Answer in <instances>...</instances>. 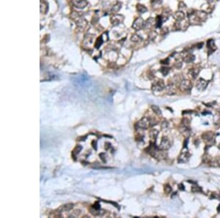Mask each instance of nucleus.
Instances as JSON below:
<instances>
[{"mask_svg": "<svg viewBox=\"0 0 220 218\" xmlns=\"http://www.w3.org/2000/svg\"><path fill=\"white\" fill-rule=\"evenodd\" d=\"M145 22L144 21V19L141 17H139L137 19H135V21L132 24V27L135 30H140L145 27Z\"/></svg>", "mask_w": 220, "mask_h": 218, "instance_id": "7ed1b4c3", "label": "nucleus"}, {"mask_svg": "<svg viewBox=\"0 0 220 218\" xmlns=\"http://www.w3.org/2000/svg\"><path fill=\"white\" fill-rule=\"evenodd\" d=\"M170 146L171 144L170 140L168 139V138L164 137H163L162 139H161V142L160 143L159 148L161 150H167L170 148Z\"/></svg>", "mask_w": 220, "mask_h": 218, "instance_id": "39448f33", "label": "nucleus"}, {"mask_svg": "<svg viewBox=\"0 0 220 218\" xmlns=\"http://www.w3.org/2000/svg\"><path fill=\"white\" fill-rule=\"evenodd\" d=\"M171 191H172V188H171V186H170V185L167 184L166 186H164V192L167 193V194L170 193Z\"/></svg>", "mask_w": 220, "mask_h": 218, "instance_id": "bb28decb", "label": "nucleus"}, {"mask_svg": "<svg viewBox=\"0 0 220 218\" xmlns=\"http://www.w3.org/2000/svg\"><path fill=\"white\" fill-rule=\"evenodd\" d=\"M73 4L78 9H82L87 5V2L86 0H74Z\"/></svg>", "mask_w": 220, "mask_h": 218, "instance_id": "9b49d317", "label": "nucleus"}, {"mask_svg": "<svg viewBox=\"0 0 220 218\" xmlns=\"http://www.w3.org/2000/svg\"><path fill=\"white\" fill-rule=\"evenodd\" d=\"M48 4L46 2H40V12L43 13H46V12L48 11Z\"/></svg>", "mask_w": 220, "mask_h": 218, "instance_id": "4be33fe9", "label": "nucleus"}, {"mask_svg": "<svg viewBox=\"0 0 220 218\" xmlns=\"http://www.w3.org/2000/svg\"><path fill=\"white\" fill-rule=\"evenodd\" d=\"M73 204H67V205H65L62 208V210L63 211H69L71 209H73Z\"/></svg>", "mask_w": 220, "mask_h": 218, "instance_id": "a878e982", "label": "nucleus"}, {"mask_svg": "<svg viewBox=\"0 0 220 218\" xmlns=\"http://www.w3.org/2000/svg\"><path fill=\"white\" fill-rule=\"evenodd\" d=\"M75 22L76 23V25L78 27L81 29H84L85 28L87 25V22L86 21V19H85L84 18H82V17H77V18L74 19Z\"/></svg>", "mask_w": 220, "mask_h": 218, "instance_id": "9d476101", "label": "nucleus"}, {"mask_svg": "<svg viewBox=\"0 0 220 218\" xmlns=\"http://www.w3.org/2000/svg\"><path fill=\"white\" fill-rule=\"evenodd\" d=\"M164 88H165V85H164V83L162 80H160V81L155 82L152 85V90H153V93L161 92L163 90H164Z\"/></svg>", "mask_w": 220, "mask_h": 218, "instance_id": "20e7f679", "label": "nucleus"}, {"mask_svg": "<svg viewBox=\"0 0 220 218\" xmlns=\"http://www.w3.org/2000/svg\"><path fill=\"white\" fill-rule=\"evenodd\" d=\"M207 49H208V54H212L213 52L217 50V46H216L214 40L213 39H210L207 41Z\"/></svg>", "mask_w": 220, "mask_h": 218, "instance_id": "1a4fd4ad", "label": "nucleus"}, {"mask_svg": "<svg viewBox=\"0 0 220 218\" xmlns=\"http://www.w3.org/2000/svg\"><path fill=\"white\" fill-rule=\"evenodd\" d=\"M207 86H208V82L203 79H199L197 82V84H196V87H197V90H200V91L205 90L206 87H207Z\"/></svg>", "mask_w": 220, "mask_h": 218, "instance_id": "6e6552de", "label": "nucleus"}, {"mask_svg": "<svg viewBox=\"0 0 220 218\" xmlns=\"http://www.w3.org/2000/svg\"><path fill=\"white\" fill-rule=\"evenodd\" d=\"M160 71H161V73L164 76H167L169 74V72H170V68H168V67H166V66H164V67L161 68Z\"/></svg>", "mask_w": 220, "mask_h": 218, "instance_id": "393cba45", "label": "nucleus"}, {"mask_svg": "<svg viewBox=\"0 0 220 218\" xmlns=\"http://www.w3.org/2000/svg\"><path fill=\"white\" fill-rule=\"evenodd\" d=\"M155 22H156V19H154L153 18H150L149 19H148L145 22V27H144V28L150 29L151 27H153V26L155 24Z\"/></svg>", "mask_w": 220, "mask_h": 218, "instance_id": "dca6fc26", "label": "nucleus"}, {"mask_svg": "<svg viewBox=\"0 0 220 218\" xmlns=\"http://www.w3.org/2000/svg\"><path fill=\"white\" fill-rule=\"evenodd\" d=\"M161 127H162V129H166V128H167V127H168V123H167V122H163L162 124H161Z\"/></svg>", "mask_w": 220, "mask_h": 218, "instance_id": "7c9ffc66", "label": "nucleus"}, {"mask_svg": "<svg viewBox=\"0 0 220 218\" xmlns=\"http://www.w3.org/2000/svg\"><path fill=\"white\" fill-rule=\"evenodd\" d=\"M199 72H200V69L195 67V68H192L190 70H188V74L191 76L193 79H195L197 76L198 75Z\"/></svg>", "mask_w": 220, "mask_h": 218, "instance_id": "2eb2a0df", "label": "nucleus"}, {"mask_svg": "<svg viewBox=\"0 0 220 218\" xmlns=\"http://www.w3.org/2000/svg\"><path fill=\"white\" fill-rule=\"evenodd\" d=\"M219 162V164H220V159H219V162Z\"/></svg>", "mask_w": 220, "mask_h": 218, "instance_id": "c9c22d12", "label": "nucleus"}, {"mask_svg": "<svg viewBox=\"0 0 220 218\" xmlns=\"http://www.w3.org/2000/svg\"><path fill=\"white\" fill-rule=\"evenodd\" d=\"M152 110H153V111L156 113L157 115H159V116H161V110H160V108L158 107V106H156V105H153L152 106Z\"/></svg>", "mask_w": 220, "mask_h": 218, "instance_id": "b1692460", "label": "nucleus"}, {"mask_svg": "<svg viewBox=\"0 0 220 218\" xmlns=\"http://www.w3.org/2000/svg\"><path fill=\"white\" fill-rule=\"evenodd\" d=\"M102 43H103V36H100L96 40V43H95V47L96 49H99V47L101 46Z\"/></svg>", "mask_w": 220, "mask_h": 218, "instance_id": "412c9836", "label": "nucleus"}, {"mask_svg": "<svg viewBox=\"0 0 220 218\" xmlns=\"http://www.w3.org/2000/svg\"><path fill=\"white\" fill-rule=\"evenodd\" d=\"M159 135V131L157 129H152L150 132V137L153 141H156Z\"/></svg>", "mask_w": 220, "mask_h": 218, "instance_id": "f3484780", "label": "nucleus"}, {"mask_svg": "<svg viewBox=\"0 0 220 218\" xmlns=\"http://www.w3.org/2000/svg\"><path fill=\"white\" fill-rule=\"evenodd\" d=\"M123 20H124V16L123 15L120 14L113 15L110 18V22L114 27L119 25L120 24L123 22Z\"/></svg>", "mask_w": 220, "mask_h": 218, "instance_id": "f03ea898", "label": "nucleus"}, {"mask_svg": "<svg viewBox=\"0 0 220 218\" xmlns=\"http://www.w3.org/2000/svg\"><path fill=\"white\" fill-rule=\"evenodd\" d=\"M174 18H175V20L177 22H180V21H182V20H184L185 13L181 11L175 12L174 14Z\"/></svg>", "mask_w": 220, "mask_h": 218, "instance_id": "4468645a", "label": "nucleus"}, {"mask_svg": "<svg viewBox=\"0 0 220 218\" xmlns=\"http://www.w3.org/2000/svg\"><path fill=\"white\" fill-rule=\"evenodd\" d=\"M195 55L191 54V53H188V52L185 53L184 56L183 57V60L184 61V62H186V63H189L193 62V61L195 60Z\"/></svg>", "mask_w": 220, "mask_h": 218, "instance_id": "ddd939ff", "label": "nucleus"}, {"mask_svg": "<svg viewBox=\"0 0 220 218\" xmlns=\"http://www.w3.org/2000/svg\"><path fill=\"white\" fill-rule=\"evenodd\" d=\"M156 35H157V34H156V32H150L149 35V38H150L151 40H153L155 38H156Z\"/></svg>", "mask_w": 220, "mask_h": 218, "instance_id": "c756f323", "label": "nucleus"}, {"mask_svg": "<svg viewBox=\"0 0 220 218\" xmlns=\"http://www.w3.org/2000/svg\"><path fill=\"white\" fill-rule=\"evenodd\" d=\"M151 126L150 123V119L149 118H142L139 121L137 122V127L142 129H146Z\"/></svg>", "mask_w": 220, "mask_h": 218, "instance_id": "f257e3e1", "label": "nucleus"}, {"mask_svg": "<svg viewBox=\"0 0 220 218\" xmlns=\"http://www.w3.org/2000/svg\"><path fill=\"white\" fill-rule=\"evenodd\" d=\"M136 8H137V11L140 13H146L148 11V8L145 5L141 4H137Z\"/></svg>", "mask_w": 220, "mask_h": 218, "instance_id": "a211bd4d", "label": "nucleus"}, {"mask_svg": "<svg viewBox=\"0 0 220 218\" xmlns=\"http://www.w3.org/2000/svg\"><path fill=\"white\" fill-rule=\"evenodd\" d=\"M131 40H132V41L134 42V43H140L142 40V38L138 35H133L131 38Z\"/></svg>", "mask_w": 220, "mask_h": 218, "instance_id": "5701e85b", "label": "nucleus"}, {"mask_svg": "<svg viewBox=\"0 0 220 218\" xmlns=\"http://www.w3.org/2000/svg\"><path fill=\"white\" fill-rule=\"evenodd\" d=\"M179 187H180V189H181V190H184V186L183 185V184H179Z\"/></svg>", "mask_w": 220, "mask_h": 218, "instance_id": "473e14b6", "label": "nucleus"}, {"mask_svg": "<svg viewBox=\"0 0 220 218\" xmlns=\"http://www.w3.org/2000/svg\"><path fill=\"white\" fill-rule=\"evenodd\" d=\"M179 7V10L182 11L184 9H186V5L183 2H181L179 3V7Z\"/></svg>", "mask_w": 220, "mask_h": 218, "instance_id": "cd10ccee", "label": "nucleus"}, {"mask_svg": "<svg viewBox=\"0 0 220 218\" xmlns=\"http://www.w3.org/2000/svg\"><path fill=\"white\" fill-rule=\"evenodd\" d=\"M189 157H190V154H189L188 150L183 151L180 154L179 157L177 158V162L178 163H186L188 161Z\"/></svg>", "mask_w": 220, "mask_h": 218, "instance_id": "423d86ee", "label": "nucleus"}, {"mask_svg": "<svg viewBox=\"0 0 220 218\" xmlns=\"http://www.w3.org/2000/svg\"><path fill=\"white\" fill-rule=\"evenodd\" d=\"M121 2H117V3L115 4L114 5H113V7H112L111 12H112V13H117V12H119V11L121 10Z\"/></svg>", "mask_w": 220, "mask_h": 218, "instance_id": "6ab92c4d", "label": "nucleus"}, {"mask_svg": "<svg viewBox=\"0 0 220 218\" xmlns=\"http://www.w3.org/2000/svg\"><path fill=\"white\" fill-rule=\"evenodd\" d=\"M202 45H203V43H200L197 44V46H198L199 49H200V48H202Z\"/></svg>", "mask_w": 220, "mask_h": 218, "instance_id": "72a5a7b5", "label": "nucleus"}, {"mask_svg": "<svg viewBox=\"0 0 220 218\" xmlns=\"http://www.w3.org/2000/svg\"><path fill=\"white\" fill-rule=\"evenodd\" d=\"M165 93L168 95H174L176 93V87L173 84H169L165 87Z\"/></svg>", "mask_w": 220, "mask_h": 218, "instance_id": "f8f14e48", "label": "nucleus"}, {"mask_svg": "<svg viewBox=\"0 0 220 218\" xmlns=\"http://www.w3.org/2000/svg\"><path fill=\"white\" fill-rule=\"evenodd\" d=\"M202 138L205 139L206 141L209 142L211 139L213 138V133L212 132H207L203 134L202 135Z\"/></svg>", "mask_w": 220, "mask_h": 218, "instance_id": "aec40b11", "label": "nucleus"}, {"mask_svg": "<svg viewBox=\"0 0 220 218\" xmlns=\"http://www.w3.org/2000/svg\"><path fill=\"white\" fill-rule=\"evenodd\" d=\"M80 214H81V211H79V210H76V211H74V212H73V214H72L71 216V217H78V216H79Z\"/></svg>", "mask_w": 220, "mask_h": 218, "instance_id": "c85d7f7f", "label": "nucleus"}, {"mask_svg": "<svg viewBox=\"0 0 220 218\" xmlns=\"http://www.w3.org/2000/svg\"><path fill=\"white\" fill-rule=\"evenodd\" d=\"M192 87V82H190L188 79H184L180 82V88L181 90L184 91H187L191 90Z\"/></svg>", "mask_w": 220, "mask_h": 218, "instance_id": "0eeeda50", "label": "nucleus"}, {"mask_svg": "<svg viewBox=\"0 0 220 218\" xmlns=\"http://www.w3.org/2000/svg\"><path fill=\"white\" fill-rule=\"evenodd\" d=\"M167 32H168V29H167V27H164V28L162 29V30H161V33H162V34H166Z\"/></svg>", "mask_w": 220, "mask_h": 218, "instance_id": "2f4dec72", "label": "nucleus"}, {"mask_svg": "<svg viewBox=\"0 0 220 218\" xmlns=\"http://www.w3.org/2000/svg\"><path fill=\"white\" fill-rule=\"evenodd\" d=\"M218 209V211H220V205L219 206V207H218V209Z\"/></svg>", "mask_w": 220, "mask_h": 218, "instance_id": "f704fd0d", "label": "nucleus"}]
</instances>
